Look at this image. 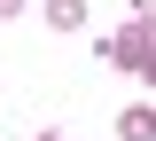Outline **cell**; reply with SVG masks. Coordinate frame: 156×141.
<instances>
[{"instance_id":"obj_1","label":"cell","mask_w":156,"mask_h":141,"mask_svg":"<svg viewBox=\"0 0 156 141\" xmlns=\"http://www.w3.org/2000/svg\"><path fill=\"white\" fill-rule=\"evenodd\" d=\"M148 47H156V32H140V24L125 16V24H117V32H101V47H94V55L109 63L117 79H140V63H148Z\"/></svg>"},{"instance_id":"obj_2","label":"cell","mask_w":156,"mask_h":141,"mask_svg":"<svg viewBox=\"0 0 156 141\" xmlns=\"http://www.w3.org/2000/svg\"><path fill=\"white\" fill-rule=\"evenodd\" d=\"M117 133L125 141H156V102H133V110L117 118Z\"/></svg>"},{"instance_id":"obj_3","label":"cell","mask_w":156,"mask_h":141,"mask_svg":"<svg viewBox=\"0 0 156 141\" xmlns=\"http://www.w3.org/2000/svg\"><path fill=\"white\" fill-rule=\"evenodd\" d=\"M47 24L55 32H86V0H47Z\"/></svg>"},{"instance_id":"obj_4","label":"cell","mask_w":156,"mask_h":141,"mask_svg":"<svg viewBox=\"0 0 156 141\" xmlns=\"http://www.w3.org/2000/svg\"><path fill=\"white\" fill-rule=\"evenodd\" d=\"M133 24H140V32H156V0H133Z\"/></svg>"},{"instance_id":"obj_5","label":"cell","mask_w":156,"mask_h":141,"mask_svg":"<svg viewBox=\"0 0 156 141\" xmlns=\"http://www.w3.org/2000/svg\"><path fill=\"white\" fill-rule=\"evenodd\" d=\"M140 86H156V47H148V63H140Z\"/></svg>"},{"instance_id":"obj_6","label":"cell","mask_w":156,"mask_h":141,"mask_svg":"<svg viewBox=\"0 0 156 141\" xmlns=\"http://www.w3.org/2000/svg\"><path fill=\"white\" fill-rule=\"evenodd\" d=\"M23 8H31V0H0V16H23Z\"/></svg>"}]
</instances>
